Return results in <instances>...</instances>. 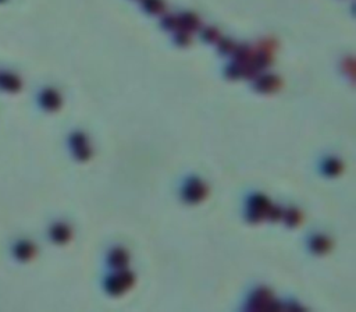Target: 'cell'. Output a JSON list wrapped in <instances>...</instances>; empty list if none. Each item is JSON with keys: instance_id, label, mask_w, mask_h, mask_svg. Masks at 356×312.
Masks as SVG:
<instances>
[{"instance_id": "10", "label": "cell", "mask_w": 356, "mask_h": 312, "mask_svg": "<svg viewBox=\"0 0 356 312\" xmlns=\"http://www.w3.org/2000/svg\"><path fill=\"white\" fill-rule=\"evenodd\" d=\"M312 248L317 254H326L330 248H331V243L327 237L323 236H317L312 240Z\"/></svg>"}, {"instance_id": "5", "label": "cell", "mask_w": 356, "mask_h": 312, "mask_svg": "<svg viewBox=\"0 0 356 312\" xmlns=\"http://www.w3.org/2000/svg\"><path fill=\"white\" fill-rule=\"evenodd\" d=\"M278 87H280V80L274 75L262 77L256 82V88L262 92H274L275 90H278Z\"/></svg>"}, {"instance_id": "9", "label": "cell", "mask_w": 356, "mask_h": 312, "mask_svg": "<svg viewBox=\"0 0 356 312\" xmlns=\"http://www.w3.org/2000/svg\"><path fill=\"white\" fill-rule=\"evenodd\" d=\"M198 27H199V20L195 14H185V16L179 18V27L178 28H181L184 31L191 32V31L198 30Z\"/></svg>"}, {"instance_id": "7", "label": "cell", "mask_w": 356, "mask_h": 312, "mask_svg": "<svg viewBox=\"0 0 356 312\" xmlns=\"http://www.w3.org/2000/svg\"><path fill=\"white\" fill-rule=\"evenodd\" d=\"M270 303H271V294H270V291L259 290V291L255 294V298H253V301H252V308H255V310L267 308Z\"/></svg>"}, {"instance_id": "1", "label": "cell", "mask_w": 356, "mask_h": 312, "mask_svg": "<svg viewBox=\"0 0 356 312\" xmlns=\"http://www.w3.org/2000/svg\"><path fill=\"white\" fill-rule=\"evenodd\" d=\"M134 284V275L128 271H122L120 275L110 278L107 280V290L114 294V296H120L125 290H128Z\"/></svg>"}, {"instance_id": "16", "label": "cell", "mask_w": 356, "mask_h": 312, "mask_svg": "<svg viewBox=\"0 0 356 312\" xmlns=\"http://www.w3.org/2000/svg\"><path fill=\"white\" fill-rule=\"evenodd\" d=\"M191 41V38H189V32L188 31H184V30H181V32L177 35V42L179 45H182V46H185L188 45Z\"/></svg>"}, {"instance_id": "17", "label": "cell", "mask_w": 356, "mask_h": 312, "mask_svg": "<svg viewBox=\"0 0 356 312\" xmlns=\"http://www.w3.org/2000/svg\"><path fill=\"white\" fill-rule=\"evenodd\" d=\"M220 50L224 52V53H230V52H234L235 45L230 39H224V41L220 43Z\"/></svg>"}, {"instance_id": "6", "label": "cell", "mask_w": 356, "mask_h": 312, "mask_svg": "<svg viewBox=\"0 0 356 312\" xmlns=\"http://www.w3.org/2000/svg\"><path fill=\"white\" fill-rule=\"evenodd\" d=\"M128 254L124 250H114L110 255V263L116 269H124L128 265Z\"/></svg>"}, {"instance_id": "4", "label": "cell", "mask_w": 356, "mask_h": 312, "mask_svg": "<svg viewBox=\"0 0 356 312\" xmlns=\"http://www.w3.org/2000/svg\"><path fill=\"white\" fill-rule=\"evenodd\" d=\"M21 88V81L17 75L11 73H0V90L16 92Z\"/></svg>"}, {"instance_id": "12", "label": "cell", "mask_w": 356, "mask_h": 312, "mask_svg": "<svg viewBox=\"0 0 356 312\" xmlns=\"http://www.w3.org/2000/svg\"><path fill=\"white\" fill-rule=\"evenodd\" d=\"M16 254L21 259H28L30 256L33 255V247L31 244H28V243H21L16 248Z\"/></svg>"}, {"instance_id": "3", "label": "cell", "mask_w": 356, "mask_h": 312, "mask_svg": "<svg viewBox=\"0 0 356 312\" xmlns=\"http://www.w3.org/2000/svg\"><path fill=\"white\" fill-rule=\"evenodd\" d=\"M41 103L42 106L48 109V110H57L61 105V98L56 91L46 90L42 92Z\"/></svg>"}, {"instance_id": "2", "label": "cell", "mask_w": 356, "mask_h": 312, "mask_svg": "<svg viewBox=\"0 0 356 312\" xmlns=\"http://www.w3.org/2000/svg\"><path fill=\"white\" fill-rule=\"evenodd\" d=\"M184 197L189 202H201L208 197V187L203 184L202 181L192 180L186 186L184 191Z\"/></svg>"}, {"instance_id": "13", "label": "cell", "mask_w": 356, "mask_h": 312, "mask_svg": "<svg viewBox=\"0 0 356 312\" xmlns=\"http://www.w3.org/2000/svg\"><path fill=\"white\" fill-rule=\"evenodd\" d=\"M324 170H326L327 174H330V176H337V174L342 170V164H341L338 160L331 159V160H328V162L326 163Z\"/></svg>"}, {"instance_id": "8", "label": "cell", "mask_w": 356, "mask_h": 312, "mask_svg": "<svg viewBox=\"0 0 356 312\" xmlns=\"http://www.w3.org/2000/svg\"><path fill=\"white\" fill-rule=\"evenodd\" d=\"M52 237L55 241L57 243H60V244H64L67 243L70 237H71V231L70 229L64 226V224H57L53 227V230H52Z\"/></svg>"}, {"instance_id": "18", "label": "cell", "mask_w": 356, "mask_h": 312, "mask_svg": "<svg viewBox=\"0 0 356 312\" xmlns=\"http://www.w3.org/2000/svg\"><path fill=\"white\" fill-rule=\"evenodd\" d=\"M164 25L167 27V28H178L179 27V18L177 17H167L166 20H164Z\"/></svg>"}, {"instance_id": "15", "label": "cell", "mask_w": 356, "mask_h": 312, "mask_svg": "<svg viewBox=\"0 0 356 312\" xmlns=\"http://www.w3.org/2000/svg\"><path fill=\"white\" fill-rule=\"evenodd\" d=\"M205 39L206 41H209V42H214V41H217L220 38V35H219V31L217 30H214V28H208L206 31H205Z\"/></svg>"}, {"instance_id": "14", "label": "cell", "mask_w": 356, "mask_h": 312, "mask_svg": "<svg viewBox=\"0 0 356 312\" xmlns=\"http://www.w3.org/2000/svg\"><path fill=\"white\" fill-rule=\"evenodd\" d=\"M287 222L291 226H297L300 223V214L298 211H288L287 214Z\"/></svg>"}, {"instance_id": "11", "label": "cell", "mask_w": 356, "mask_h": 312, "mask_svg": "<svg viewBox=\"0 0 356 312\" xmlns=\"http://www.w3.org/2000/svg\"><path fill=\"white\" fill-rule=\"evenodd\" d=\"M144 7L152 14H160L164 11V3L162 0H144Z\"/></svg>"}]
</instances>
